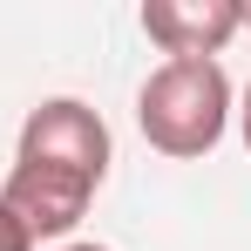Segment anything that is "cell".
I'll return each instance as SVG.
<instances>
[{
  "mask_svg": "<svg viewBox=\"0 0 251 251\" xmlns=\"http://www.w3.org/2000/svg\"><path fill=\"white\" fill-rule=\"evenodd\" d=\"M245 27L238 0H143V34L170 61H217V48Z\"/></svg>",
  "mask_w": 251,
  "mask_h": 251,
  "instance_id": "cell-3",
  "label": "cell"
},
{
  "mask_svg": "<svg viewBox=\"0 0 251 251\" xmlns=\"http://www.w3.org/2000/svg\"><path fill=\"white\" fill-rule=\"evenodd\" d=\"M14 156H21V163H41V170H61V176L88 183V190H102L116 143H109V123H102L88 102H75V95H48L41 109H27L21 150H14Z\"/></svg>",
  "mask_w": 251,
  "mask_h": 251,
  "instance_id": "cell-2",
  "label": "cell"
},
{
  "mask_svg": "<svg viewBox=\"0 0 251 251\" xmlns=\"http://www.w3.org/2000/svg\"><path fill=\"white\" fill-rule=\"evenodd\" d=\"M238 129H245V150H251V88H245V109H238Z\"/></svg>",
  "mask_w": 251,
  "mask_h": 251,
  "instance_id": "cell-6",
  "label": "cell"
},
{
  "mask_svg": "<svg viewBox=\"0 0 251 251\" xmlns=\"http://www.w3.org/2000/svg\"><path fill=\"white\" fill-rule=\"evenodd\" d=\"M0 251H34V238H27V224L14 217V210L0 204Z\"/></svg>",
  "mask_w": 251,
  "mask_h": 251,
  "instance_id": "cell-5",
  "label": "cell"
},
{
  "mask_svg": "<svg viewBox=\"0 0 251 251\" xmlns=\"http://www.w3.org/2000/svg\"><path fill=\"white\" fill-rule=\"evenodd\" d=\"M245 27H251V7H245Z\"/></svg>",
  "mask_w": 251,
  "mask_h": 251,
  "instance_id": "cell-8",
  "label": "cell"
},
{
  "mask_svg": "<svg viewBox=\"0 0 251 251\" xmlns=\"http://www.w3.org/2000/svg\"><path fill=\"white\" fill-rule=\"evenodd\" d=\"M0 204L14 210V217L27 224V238L41 245V238H68V231L82 224L88 204H95V190L75 183V176H61V170H41V163H21V156H14L7 183H0Z\"/></svg>",
  "mask_w": 251,
  "mask_h": 251,
  "instance_id": "cell-4",
  "label": "cell"
},
{
  "mask_svg": "<svg viewBox=\"0 0 251 251\" xmlns=\"http://www.w3.org/2000/svg\"><path fill=\"white\" fill-rule=\"evenodd\" d=\"M61 251H109V245H61Z\"/></svg>",
  "mask_w": 251,
  "mask_h": 251,
  "instance_id": "cell-7",
  "label": "cell"
},
{
  "mask_svg": "<svg viewBox=\"0 0 251 251\" xmlns=\"http://www.w3.org/2000/svg\"><path fill=\"white\" fill-rule=\"evenodd\" d=\"M136 123L163 156H210L231 129V75L217 61H163L136 95Z\"/></svg>",
  "mask_w": 251,
  "mask_h": 251,
  "instance_id": "cell-1",
  "label": "cell"
}]
</instances>
